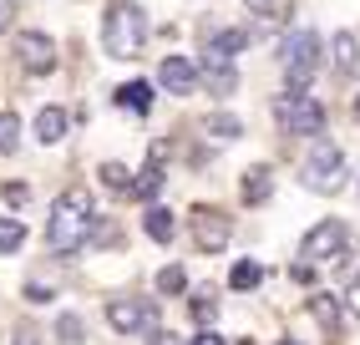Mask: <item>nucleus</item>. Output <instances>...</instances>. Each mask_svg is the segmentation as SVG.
Segmentation results:
<instances>
[{"label":"nucleus","mask_w":360,"mask_h":345,"mask_svg":"<svg viewBox=\"0 0 360 345\" xmlns=\"http://www.w3.org/2000/svg\"><path fill=\"white\" fill-rule=\"evenodd\" d=\"M91 224H97V213H91V193L86 188H71L51 203V224H46V239H51L56 254H77L82 244L91 239Z\"/></svg>","instance_id":"1"},{"label":"nucleus","mask_w":360,"mask_h":345,"mask_svg":"<svg viewBox=\"0 0 360 345\" xmlns=\"http://www.w3.org/2000/svg\"><path fill=\"white\" fill-rule=\"evenodd\" d=\"M102 46L117 61L142 56V46H148V15H142L132 0H112V6L102 11Z\"/></svg>","instance_id":"2"},{"label":"nucleus","mask_w":360,"mask_h":345,"mask_svg":"<svg viewBox=\"0 0 360 345\" xmlns=\"http://www.w3.org/2000/svg\"><path fill=\"white\" fill-rule=\"evenodd\" d=\"M300 183H304L309 193H320V199H335V193L350 183V163H345V153H340V147H335L325 132L309 137V158H304Z\"/></svg>","instance_id":"3"},{"label":"nucleus","mask_w":360,"mask_h":345,"mask_svg":"<svg viewBox=\"0 0 360 345\" xmlns=\"http://www.w3.org/2000/svg\"><path fill=\"white\" fill-rule=\"evenodd\" d=\"M274 61L284 66L290 92H304L309 82H315V71H320V36H315V31H290V36L279 41Z\"/></svg>","instance_id":"4"},{"label":"nucleus","mask_w":360,"mask_h":345,"mask_svg":"<svg viewBox=\"0 0 360 345\" xmlns=\"http://www.w3.org/2000/svg\"><path fill=\"white\" fill-rule=\"evenodd\" d=\"M274 122H279V132L320 137V132H325V107H320L309 92H279V96H274Z\"/></svg>","instance_id":"5"},{"label":"nucleus","mask_w":360,"mask_h":345,"mask_svg":"<svg viewBox=\"0 0 360 345\" xmlns=\"http://www.w3.org/2000/svg\"><path fill=\"white\" fill-rule=\"evenodd\" d=\"M188 234H193L198 254H224L229 239H233V218L213 203H198V208H188Z\"/></svg>","instance_id":"6"},{"label":"nucleus","mask_w":360,"mask_h":345,"mask_svg":"<svg viewBox=\"0 0 360 345\" xmlns=\"http://www.w3.org/2000/svg\"><path fill=\"white\" fill-rule=\"evenodd\" d=\"M107 325L117 335H142V330H158V305L153 300H137V294H122V300L107 305Z\"/></svg>","instance_id":"7"},{"label":"nucleus","mask_w":360,"mask_h":345,"mask_svg":"<svg viewBox=\"0 0 360 345\" xmlns=\"http://www.w3.org/2000/svg\"><path fill=\"white\" fill-rule=\"evenodd\" d=\"M15 61H20L26 77H51V71H56V41L46 31H26L15 41Z\"/></svg>","instance_id":"8"},{"label":"nucleus","mask_w":360,"mask_h":345,"mask_svg":"<svg viewBox=\"0 0 360 345\" xmlns=\"http://www.w3.org/2000/svg\"><path fill=\"white\" fill-rule=\"evenodd\" d=\"M350 249V229L340 224V218H325V224H315L304 234V244H300V254L304 259H335V254H345Z\"/></svg>","instance_id":"9"},{"label":"nucleus","mask_w":360,"mask_h":345,"mask_svg":"<svg viewBox=\"0 0 360 345\" xmlns=\"http://www.w3.org/2000/svg\"><path fill=\"white\" fill-rule=\"evenodd\" d=\"M198 77H203V92H213V96H233V92H238V66H233V56H224V51H203Z\"/></svg>","instance_id":"10"},{"label":"nucleus","mask_w":360,"mask_h":345,"mask_svg":"<svg viewBox=\"0 0 360 345\" xmlns=\"http://www.w3.org/2000/svg\"><path fill=\"white\" fill-rule=\"evenodd\" d=\"M158 87L173 92V96H193V92L203 87V77H198V66L188 61V56H167V61L158 66Z\"/></svg>","instance_id":"11"},{"label":"nucleus","mask_w":360,"mask_h":345,"mask_svg":"<svg viewBox=\"0 0 360 345\" xmlns=\"http://www.w3.org/2000/svg\"><path fill=\"white\" fill-rule=\"evenodd\" d=\"M112 102L127 107V112H137V117H148L153 102H158V87H153V82H122V87L112 92Z\"/></svg>","instance_id":"12"},{"label":"nucleus","mask_w":360,"mask_h":345,"mask_svg":"<svg viewBox=\"0 0 360 345\" xmlns=\"http://www.w3.org/2000/svg\"><path fill=\"white\" fill-rule=\"evenodd\" d=\"M238 193H244V203H249V208H259V203H269V193H274V172L264 168V163L244 168V183H238Z\"/></svg>","instance_id":"13"},{"label":"nucleus","mask_w":360,"mask_h":345,"mask_svg":"<svg viewBox=\"0 0 360 345\" xmlns=\"http://www.w3.org/2000/svg\"><path fill=\"white\" fill-rule=\"evenodd\" d=\"M31 132H36V142H61V137L71 132L66 107H41V112H36V122H31Z\"/></svg>","instance_id":"14"},{"label":"nucleus","mask_w":360,"mask_h":345,"mask_svg":"<svg viewBox=\"0 0 360 345\" xmlns=\"http://www.w3.org/2000/svg\"><path fill=\"white\" fill-rule=\"evenodd\" d=\"M142 229H148V239H153V244H173V234H178L173 213H167L162 203H148V213H142Z\"/></svg>","instance_id":"15"},{"label":"nucleus","mask_w":360,"mask_h":345,"mask_svg":"<svg viewBox=\"0 0 360 345\" xmlns=\"http://www.w3.org/2000/svg\"><path fill=\"white\" fill-rule=\"evenodd\" d=\"M309 315H315V325L325 330V335H335L340 330V300H335V294H309Z\"/></svg>","instance_id":"16"},{"label":"nucleus","mask_w":360,"mask_h":345,"mask_svg":"<svg viewBox=\"0 0 360 345\" xmlns=\"http://www.w3.org/2000/svg\"><path fill=\"white\" fill-rule=\"evenodd\" d=\"M264 284V264L259 259H238L233 269H229V289L233 294H249V289H259Z\"/></svg>","instance_id":"17"},{"label":"nucleus","mask_w":360,"mask_h":345,"mask_svg":"<svg viewBox=\"0 0 360 345\" xmlns=\"http://www.w3.org/2000/svg\"><path fill=\"white\" fill-rule=\"evenodd\" d=\"M158 193H162V172H158V163H148V168H142L137 178H132V199H142V203H153Z\"/></svg>","instance_id":"18"},{"label":"nucleus","mask_w":360,"mask_h":345,"mask_svg":"<svg viewBox=\"0 0 360 345\" xmlns=\"http://www.w3.org/2000/svg\"><path fill=\"white\" fill-rule=\"evenodd\" d=\"M244 46H249V31H238V26L213 31V36H208V51H224V56H238Z\"/></svg>","instance_id":"19"},{"label":"nucleus","mask_w":360,"mask_h":345,"mask_svg":"<svg viewBox=\"0 0 360 345\" xmlns=\"http://www.w3.org/2000/svg\"><path fill=\"white\" fill-rule=\"evenodd\" d=\"M203 132H208V137H219V142H233L238 132H244V122H238V117H224V112H213V117L203 122Z\"/></svg>","instance_id":"20"},{"label":"nucleus","mask_w":360,"mask_h":345,"mask_svg":"<svg viewBox=\"0 0 360 345\" xmlns=\"http://www.w3.org/2000/svg\"><path fill=\"white\" fill-rule=\"evenodd\" d=\"M97 178H102V188H107V193H132V172H127L122 163H102Z\"/></svg>","instance_id":"21"},{"label":"nucleus","mask_w":360,"mask_h":345,"mask_svg":"<svg viewBox=\"0 0 360 345\" xmlns=\"http://www.w3.org/2000/svg\"><path fill=\"white\" fill-rule=\"evenodd\" d=\"M335 61H340V71H355V66H360V41H355L350 31L335 36Z\"/></svg>","instance_id":"22"},{"label":"nucleus","mask_w":360,"mask_h":345,"mask_svg":"<svg viewBox=\"0 0 360 345\" xmlns=\"http://www.w3.org/2000/svg\"><path fill=\"white\" fill-rule=\"evenodd\" d=\"M26 244V224L20 218H0V254H15Z\"/></svg>","instance_id":"23"},{"label":"nucleus","mask_w":360,"mask_h":345,"mask_svg":"<svg viewBox=\"0 0 360 345\" xmlns=\"http://www.w3.org/2000/svg\"><path fill=\"white\" fill-rule=\"evenodd\" d=\"M183 289H188V269H183V264L158 269V294H183Z\"/></svg>","instance_id":"24"},{"label":"nucleus","mask_w":360,"mask_h":345,"mask_svg":"<svg viewBox=\"0 0 360 345\" xmlns=\"http://www.w3.org/2000/svg\"><path fill=\"white\" fill-rule=\"evenodd\" d=\"M15 147H20V117L0 112V153H15Z\"/></svg>","instance_id":"25"},{"label":"nucleus","mask_w":360,"mask_h":345,"mask_svg":"<svg viewBox=\"0 0 360 345\" xmlns=\"http://www.w3.org/2000/svg\"><path fill=\"white\" fill-rule=\"evenodd\" d=\"M213 315H219V300H213V289H198V294H193V320H198V325H208Z\"/></svg>","instance_id":"26"},{"label":"nucleus","mask_w":360,"mask_h":345,"mask_svg":"<svg viewBox=\"0 0 360 345\" xmlns=\"http://www.w3.org/2000/svg\"><path fill=\"white\" fill-rule=\"evenodd\" d=\"M56 335H61V345H82V320L77 315H61L56 320Z\"/></svg>","instance_id":"27"},{"label":"nucleus","mask_w":360,"mask_h":345,"mask_svg":"<svg viewBox=\"0 0 360 345\" xmlns=\"http://www.w3.org/2000/svg\"><path fill=\"white\" fill-rule=\"evenodd\" d=\"M340 280H345V284L360 280V249H345V254H340Z\"/></svg>","instance_id":"28"},{"label":"nucleus","mask_w":360,"mask_h":345,"mask_svg":"<svg viewBox=\"0 0 360 345\" xmlns=\"http://www.w3.org/2000/svg\"><path fill=\"white\" fill-rule=\"evenodd\" d=\"M91 244H102V249L112 244V249H117V244H122V234H117V224H91Z\"/></svg>","instance_id":"29"},{"label":"nucleus","mask_w":360,"mask_h":345,"mask_svg":"<svg viewBox=\"0 0 360 345\" xmlns=\"http://www.w3.org/2000/svg\"><path fill=\"white\" fill-rule=\"evenodd\" d=\"M6 203H11V208H26V203H31V188L20 183V178H15V183H6Z\"/></svg>","instance_id":"30"},{"label":"nucleus","mask_w":360,"mask_h":345,"mask_svg":"<svg viewBox=\"0 0 360 345\" xmlns=\"http://www.w3.org/2000/svg\"><path fill=\"white\" fill-rule=\"evenodd\" d=\"M290 275H295V284H315V259H300Z\"/></svg>","instance_id":"31"},{"label":"nucleus","mask_w":360,"mask_h":345,"mask_svg":"<svg viewBox=\"0 0 360 345\" xmlns=\"http://www.w3.org/2000/svg\"><path fill=\"white\" fill-rule=\"evenodd\" d=\"M26 300L31 305H46V300H56V289L51 284H26Z\"/></svg>","instance_id":"32"},{"label":"nucleus","mask_w":360,"mask_h":345,"mask_svg":"<svg viewBox=\"0 0 360 345\" xmlns=\"http://www.w3.org/2000/svg\"><path fill=\"white\" fill-rule=\"evenodd\" d=\"M11 345H41V330H36V325H20V330L11 335Z\"/></svg>","instance_id":"33"},{"label":"nucleus","mask_w":360,"mask_h":345,"mask_svg":"<svg viewBox=\"0 0 360 345\" xmlns=\"http://www.w3.org/2000/svg\"><path fill=\"white\" fill-rule=\"evenodd\" d=\"M188 345H229V340H224L219 330H208V325H203V330H198L193 340H188Z\"/></svg>","instance_id":"34"},{"label":"nucleus","mask_w":360,"mask_h":345,"mask_svg":"<svg viewBox=\"0 0 360 345\" xmlns=\"http://www.w3.org/2000/svg\"><path fill=\"white\" fill-rule=\"evenodd\" d=\"M15 26V0H0V31Z\"/></svg>","instance_id":"35"},{"label":"nucleus","mask_w":360,"mask_h":345,"mask_svg":"<svg viewBox=\"0 0 360 345\" xmlns=\"http://www.w3.org/2000/svg\"><path fill=\"white\" fill-rule=\"evenodd\" d=\"M153 345H188V335H173V330H158Z\"/></svg>","instance_id":"36"},{"label":"nucleus","mask_w":360,"mask_h":345,"mask_svg":"<svg viewBox=\"0 0 360 345\" xmlns=\"http://www.w3.org/2000/svg\"><path fill=\"white\" fill-rule=\"evenodd\" d=\"M345 300H350V310H355V320H360V280L350 284V294H345Z\"/></svg>","instance_id":"37"},{"label":"nucleus","mask_w":360,"mask_h":345,"mask_svg":"<svg viewBox=\"0 0 360 345\" xmlns=\"http://www.w3.org/2000/svg\"><path fill=\"white\" fill-rule=\"evenodd\" d=\"M269 6L274 0H249V11H259V15H269Z\"/></svg>","instance_id":"38"},{"label":"nucleus","mask_w":360,"mask_h":345,"mask_svg":"<svg viewBox=\"0 0 360 345\" xmlns=\"http://www.w3.org/2000/svg\"><path fill=\"white\" fill-rule=\"evenodd\" d=\"M279 345H300V340H279Z\"/></svg>","instance_id":"39"},{"label":"nucleus","mask_w":360,"mask_h":345,"mask_svg":"<svg viewBox=\"0 0 360 345\" xmlns=\"http://www.w3.org/2000/svg\"><path fill=\"white\" fill-rule=\"evenodd\" d=\"M355 117H360V96H355Z\"/></svg>","instance_id":"40"}]
</instances>
